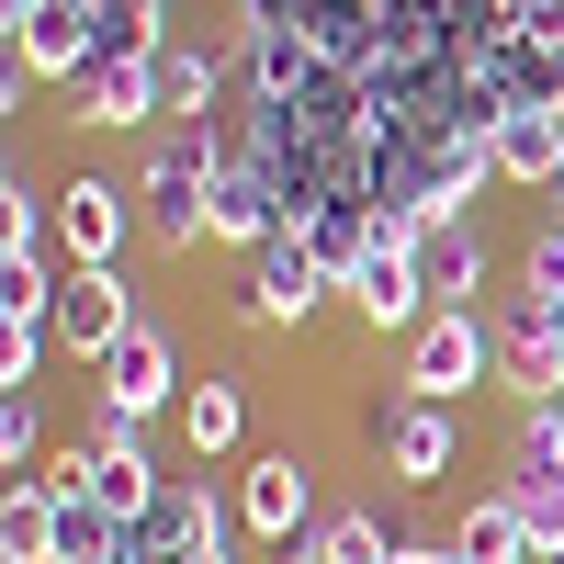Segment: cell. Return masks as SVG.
Masks as SVG:
<instances>
[{"label": "cell", "instance_id": "cell-1", "mask_svg": "<svg viewBox=\"0 0 564 564\" xmlns=\"http://www.w3.org/2000/svg\"><path fill=\"white\" fill-rule=\"evenodd\" d=\"M135 215H148V238L170 260H193L215 238V148H204V124L193 135H170V148L135 170Z\"/></svg>", "mask_w": 564, "mask_h": 564}, {"label": "cell", "instance_id": "cell-2", "mask_svg": "<svg viewBox=\"0 0 564 564\" xmlns=\"http://www.w3.org/2000/svg\"><path fill=\"white\" fill-rule=\"evenodd\" d=\"M497 316L486 305H441L430 327H406V395H441V406H463L475 384H497Z\"/></svg>", "mask_w": 564, "mask_h": 564}, {"label": "cell", "instance_id": "cell-3", "mask_svg": "<svg viewBox=\"0 0 564 564\" xmlns=\"http://www.w3.org/2000/svg\"><path fill=\"white\" fill-rule=\"evenodd\" d=\"M238 531H249L260 553L316 542V463H305V452H249V463H238Z\"/></svg>", "mask_w": 564, "mask_h": 564}, {"label": "cell", "instance_id": "cell-4", "mask_svg": "<svg viewBox=\"0 0 564 564\" xmlns=\"http://www.w3.org/2000/svg\"><path fill=\"white\" fill-rule=\"evenodd\" d=\"M327 294H339V271H327L305 238H294V226H282V238L271 249H249V282H238V316L249 327H305Z\"/></svg>", "mask_w": 564, "mask_h": 564}, {"label": "cell", "instance_id": "cell-5", "mask_svg": "<svg viewBox=\"0 0 564 564\" xmlns=\"http://www.w3.org/2000/svg\"><path fill=\"white\" fill-rule=\"evenodd\" d=\"M90 372H102V384H90V406H124V417H159V406H181V395H193V372H181L170 327H148V316H135L124 339L90 361Z\"/></svg>", "mask_w": 564, "mask_h": 564}, {"label": "cell", "instance_id": "cell-6", "mask_svg": "<svg viewBox=\"0 0 564 564\" xmlns=\"http://www.w3.org/2000/svg\"><path fill=\"white\" fill-rule=\"evenodd\" d=\"M148 238V215H135V181H57V249L68 271H124V249Z\"/></svg>", "mask_w": 564, "mask_h": 564}, {"label": "cell", "instance_id": "cell-7", "mask_svg": "<svg viewBox=\"0 0 564 564\" xmlns=\"http://www.w3.org/2000/svg\"><path fill=\"white\" fill-rule=\"evenodd\" d=\"M372 452H384L395 486H441L452 463H463V417H452L441 395H395L384 417H372Z\"/></svg>", "mask_w": 564, "mask_h": 564}, {"label": "cell", "instance_id": "cell-8", "mask_svg": "<svg viewBox=\"0 0 564 564\" xmlns=\"http://www.w3.org/2000/svg\"><path fill=\"white\" fill-rule=\"evenodd\" d=\"M79 135H135V124H159V57H90L68 79V113Z\"/></svg>", "mask_w": 564, "mask_h": 564}, {"label": "cell", "instance_id": "cell-9", "mask_svg": "<svg viewBox=\"0 0 564 564\" xmlns=\"http://www.w3.org/2000/svg\"><path fill=\"white\" fill-rule=\"evenodd\" d=\"M90 57H102V0H34V12L12 23V68H34V79H79Z\"/></svg>", "mask_w": 564, "mask_h": 564}, {"label": "cell", "instance_id": "cell-10", "mask_svg": "<svg viewBox=\"0 0 564 564\" xmlns=\"http://www.w3.org/2000/svg\"><path fill=\"white\" fill-rule=\"evenodd\" d=\"M339 305L372 327V339H406V327H430V316H441V305H430V282H417V260L384 249V238H372V260L339 282Z\"/></svg>", "mask_w": 564, "mask_h": 564}, {"label": "cell", "instance_id": "cell-11", "mask_svg": "<svg viewBox=\"0 0 564 564\" xmlns=\"http://www.w3.org/2000/svg\"><path fill=\"white\" fill-rule=\"evenodd\" d=\"M124 327H135V282L124 271H68L57 282V350L68 361H102Z\"/></svg>", "mask_w": 564, "mask_h": 564}, {"label": "cell", "instance_id": "cell-12", "mask_svg": "<svg viewBox=\"0 0 564 564\" xmlns=\"http://www.w3.org/2000/svg\"><path fill=\"white\" fill-rule=\"evenodd\" d=\"M294 204H282V181L260 159H215V249H271Z\"/></svg>", "mask_w": 564, "mask_h": 564}, {"label": "cell", "instance_id": "cell-13", "mask_svg": "<svg viewBox=\"0 0 564 564\" xmlns=\"http://www.w3.org/2000/svg\"><path fill=\"white\" fill-rule=\"evenodd\" d=\"M406 260H417V282H430V305H475V294H486V271H497V249H486V226H475V215H441Z\"/></svg>", "mask_w": 564, "mask_h": 564}, {"label": "cell", "instance_id": "cell-14", "mask_svg": "<svg viewBox=\"0 0 564 564\" xmlns=\"http://www.w3.org/2000/svg\"><path fill=\"white\" fill-rule=\"evenodd\" d=\"M181 441H193V463H226L249 441V384L238 372H204V384L181 395Z\"/></svg>", "mask_w": 564, "mask_h": 564}, {"label": "cell", "instance_id": "cell-15", "mask_svg": "<svg viewBox=\"0 0 564 564\" xmlns=\"http://www.w3.org/2000/svg\"><path fill=\"white\" fill-rule=\"evenodd\" d=\"M497 181L553 193L564 181V113H497Z\"/></svg>", "mask_w": 564, "mask_h": 564}, {"label": "cell", "instance_id": "cell-16", "mask_svg": "<svg viewBox=\"0 0 564 564\" xmlns=\"http://www.w3.org/2000/svg\"><path fill=\"white\" fill-rule=\"evenodd\" d=\"M452 553H463V564H520V553H531V520H520V497H508V486H486V497L452 520Z\"/></svg>", "mask_w": 564, "mask_h": 564}, {"label": "cell", "instance_id": "cell-17", "mask_svg": "<svg viewBox=\"0 0 564 564\" xmlns=\"http://www.w3.org/2000/svg\"><path fill=\"white\" fill-rule=\"evenodd\" d=\"M508 316H520V327H553V339H564V238H553V226H531V249H520V294H508Z\"/></svg>", "mask_w": 564, "mask_h": 564}, {"label": "cell", "instance_id": "cell-18", "mask_svg": "<svg viewBox=\"0 0 564 564\" xmlns=\"http://www.w3.org/2000/svg\"><path fill=\"white\" fill-rule=\"evenodd\" d=\"M45 238H57V193L34 170H12L0 181V260H45Z\"/></svg>", "mask_w": 564, "mask_h": 564}, {"label": "cell", "instance_id": "cell-19", "mask_svg": "<svg viewBox=\"0 0 564 564\" xmlns=\"http://www.w3.org/2000/svg\"><path fill=\"white\" fill-rule=\"evenodd\" d=\"M0 564H57V497H45L34 475L0 497Z\"/></svg>", "mask_w": 564, "mask_h": 564}, {"label": "cell", "instance_id": "cell-20", "mask_svg": "<svg viewBox=\"0 0 564 564\" xmlns=\"http://www.w3.org/2000/svg\"><path fill=\"white\" fill-rule=\"evenodd\" d=\"M294 238H305V249H316L327 271H339V282H350V271L372 260V204H316V215L294 226Z\"/></svg>", "mask_w": 564, "mask_h": 564}, {"label": "cell", "instance_id": "cell-21", "mask_svg": "<svg viewBox=\"0 0 564 564\" xmlns=\"http://www.w3.org/2000/svg\"><path fill=\"white\" fill-rule=\"evenodd\" d=\"M0 475H45V395L34 384H0Z\"/></svg>", "mask_w": 564, "mask_h": 564}, {"label": "cell", "instance_id": "cell-22", "mask_svg": "<svg viewBox=\"0 0 564 564\" xmlns=\"http://www.w3.org/2000/svg\"><path fill=\"white\" fill-rule=\"evenodd\" d=\"M395 542L406 531H384L372 508H327L316 520V564H395Z\"/></svg>", "mask_w": 564, "mask_h": 564}, {"label": "cell", "instance_id": "cell-23", "mask_svg": "<svg viewBox=\"0 0 564 564\" xmlns=\"http://www.w3.org/2000/svg\"><path fill=\"white\" fill-rule=\"evenodd\" d=\"M45 497H57V486H45ZM113 542H124V520L102 497H57V564H102Z\"/></svg>", "mask_w": 564, "mask_h": 564}, {"label": "cell", "instance_id": "cell-24", "mask_svg": "<svg viewBox=\"0 0 564 564\" xmlns=\"http://www.w3.org/2000/svg\"><path fill=\"white\" fill-rule=\"evenodd\" d=\"M159 12H170V0H102V57H159Z\"/></svg>", "mask_w": 564, "mask_h": 564}, {"label": "cell", "instance_id": "cell-25", "mask_svg": "<svg viewBox=\"0 0 564 564\" xmlns=\"http://www.w3.org/2000/svg\"><path fill=\"white\" fill-rule=\"evenodd\" d=\"M508 497L531 520V553H564V475H508Z\"/></svg>", "mask_w": 564, "mask_h": 564}, {"label": "cell", "instance_id": "cell-26", "mask_svg": "<svg viewBox=\"0 0 564 564\" xmlns=\"http://www.w3.org/2000/svg\"><path fill=\"white\" fill-rule=\"evenodd\" d=\"M45 350H57V316L0 327V384H45Z\"/></svg>", "mask_w": 564, "mask_h": 564}, {"label": "cell", "instance_id": "cell-27", "mask_svg": "<svg viewBox=\"0 0 564 564\" xmlns=\"http://www.w3.org/2000/svg\"><path fill=\"white\" fill-rule=\"evenodd\" d=\"M23 316H57V282H45V260H0V327Z\"/></svg>", "mask_w": 564, "mask_h": 564}, {"label": "cell", "instance_id": "cell-28", "mask_svg": "<svg viewBox=\"0 0 564 564\" xmlns=\"http://www.w3.org/2000/svg\"><path fill=\"white\" fill-rule=\"evenodd\" d=\"M395 564H463L452 542H395Z\"/></svg>", "mask_w": 564, "mask_h": 564}, {"label": "cell", "instance_id": "cell-29", "mask_svg": "<svg viewBox=\"0 0 564 564\" xmlns=\"http://www.w3.org/2000/svg\"><path fill=\"white\" fill-rule=\"evenodd\" d=\"M542 226H553V238H564V181H553V193H542Z\"/></svg>", "mask_w": 564, "mask_h": 564}, {"label": "cell", "instance_id": "cell-30", "mask_svg": "<svg viewBox=\"0 0 564 564\" xmlns=\"http://www.w3.org/2000/svg\"><path fill=\"white\" fill-rule=\"evenodd\" d=\"M520 564H564V553H520Z\"/></svg>", "mask_w": 564, "mask_h": 564}, {"label": "cell", "instance_id": "cell-31", "mask_svg": "<svg viewBox=\"0 0 564 564\" xmlns=\"http://www.w3.org/2000/svg\"><path fill=\"white\" fill-rule=\"evenodd\" d=\"M102 564H124V542H113V553H102Z\"/></svg>", "mask_w": 564, "mask_h": 564}]
</instances>
